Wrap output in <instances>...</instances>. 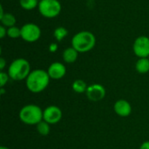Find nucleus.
<instances>
[{
  "label": "nucleus",
  "mask_w": 149,
  "mask_h": 149,
  "mask_svg": "<svg viewBox=\"0 0 149 149\" xmlns=\"http://www.w3.org/2000/svg\"><path fill=\"white\" fill-rule=\"evenodd\" d=\"M9 79H10V76L8 73L4 72H0V85H1V87H3L5 86V84L9 81Z\"/></svg>",
  "instance_id": "obj_20"
},
{
  "label": "nucleus",
  "mask_w": 149,
  "mask_h": 149,
  "mask_svg": "<svg viewBox=\"0 0 149 149\" xmlns=\"http://www.w3.org/2000/svg\"><path fill=\"white\" fill-rule=\"evenodd\" d=\"M47 72L51 79H60L66 73L65 66L60 62H53L48 67Z\"/></svg>",
  "instance_id": "obj_10"
},
{
  "label": "nucleus",
  "mask_w": 149,
  "mask_h": 149,
  "mask_svg": "<svg viewBox=\"0 0 149 149\" xmlns=\"http://www.w3.org/2000/svg\"><path fill=\"white\" fill-rule=\"evenodd\" d=\"M89 100L97 102L102 100L106 96V89L100 84H93L88 86L86 92Z\"/></svg>",
  "instance_id": "obj_9"
},
{
  "label": "nucleus",
  "mask_w": 149,
  "mask_h": 149,
  "mask_svg": "<svg viewBox=\"0 0 149 149\" xmlns=\"http://www.w3.org/2000/svg\"><path fill=\"white\" fill-rule=\"evenodd\" d=\"M39 0H19L20 6L26 10H34L38 6Z\"/></svg>",
  "instance_id": "obj_16"
},
{
  "label": "nucleus",
  "mask_w": 149,
  "mask_h": 149,
  "mask_svg": "<svg viewBox=\"0 0 149 149\" xmlns=\"http://www.w3.org/2000/svg\"><path fill=\"white\" fill-rule=\"evenodd\" d=\"M4 15V11L3 9V5H0V17H2Z\"/></svg>",
  "instance_id": "obj_25"
},
{
  "label": "nucleus",
  "mask_w": 149,
  "mask_h": 149,
  "mask_svg": "<svg viewBox=\"0 0 149 149\" xmlns=\"http://www.w3.org/2000/svg\"><path fill=\"white\" fill-rule=\"evenodd\" d=\"M38 9L43 17L46 18H53L59 15L62 6L58 0H40Z\"/></svg>",
  "instance_id": "obj_5"
},
{
  "label": "nucleus",
  "mask_w": 149,
  "mask_h": 149,
  "mask_svg": "<svg viewBox=\"0 0 149 149\" xmlns=\"http://www.w3.org/2000/svg\"><path fill=\"white\" fill-rule=\"evenodd\" d=\"M50 79L51 78L46 71L42 69L33 70L25 79L26 87L31 93H41L48 86Z\"/></svg>",
  "instance_id": "obj_1"
},
{
  "label": "nucleus",
  "mask_w": 149,
  "mask_h": 149,
  "mask_svg": "<svg viewBox=\"0 0 149 149\" xmlns=\"http://www.w3.org/2000/svg\"><path fill=\"white\" fill-rule=\"evenodd\" d=\"M62 111L57 106H49L44 110L43 120L46 121L50 125L58 123L62 119Z\"/></svg>",
  "instance_id": "obj_8"
},
{
  "label": "nucleus",
  "mask_w": 149,
  "mask_h": 149,
  "mask_svg": "<svg viewBox=\"0 0 149 149\" xmlns=\"http://www.w3.org/2000/svg\"><path fill=\"white\" fill-rule=\"evenodd\" d=\"M5 65H6V62H5V59L3 58H0V70L1 72L3 70V68L5 67Z\"/></svg>",
  "instance_id": "obj_23"
},
{
  "label": "nucleus",
  "mask_w": 149,
  "mask_h": 149,
  "mask_svg": "<svg viewBox=\"0 0 149 149\" xmlns=\"http://www.w3.org/2000/svg\"><path fill=\"white\" fill-rule=\"evenodd\" d=\"M88 86L86 85V83L82 80V79H76L73 83H72V90L77 93H86L87 90Z\"/></svg>",
  "instance_id": "obj_15"
},
{
  "label": "nucleus",
  "mask_w": 149,
  "mask_h": 149,
  "mask_svg": "<svg viewBox=\"0 0 149 149\" xmlns=\"http://www.w3.org/2000/svg\"><path fill=\"white\" fill-rule=\"evenodd\" d=\"M41 37V29L33 23H27L21 27V38L28 43L38 41Z\"/></svg>",
  "instance_id": "obj_6"
},
{
  "label": "nucleus",
  "mask_w": 149,
  "mask_h": 149,
  "mask_svg": "<svg viewBox=\"0 0 149 149\" xmlns=\"http://www.w3.org/2000/svg\"><path fill=\"white\" fill-rule=\"evenodd\" d=\"M0 91H1V94H3L4 93V90L3 89V87H1V90Z\"/></svg>",
  "instance_id": "obj_26"
},
{
  "label": "nucleus",
  "mask_w": 149,
  "mask_h": 149,
  "mask_svg": "<svg viewBox=\"0 0 149 149\" xmlns=\"http://www.w3.org/2000/svg\"><path fill=\"white\" fill-rule=\"evenodd\" d=\"M96 44L94 34L88 31H82L76 33L72 38V46L78 52H87L93 49Z\"/></svg>",
  "instance_id": "obj_2"
},
{
  "label": "nucleus",
  "mask_w": 149,
  "mask_h": 149,
  "mask_svg": "<svg viewBox=\"0 0 149 149\" xmlns=\"http://www.w3.org/2000/svg\"><path fill=\"white\" fill-rule=\"evenodd\" d=\"M67 35H68V31L66 28H65L63 26H59V27L56 28L53 31V37L55 38V39L57 41H61Z\"/></svg>",
  "instance_id": "obj_18"
},
{
  "label": "nucleus",
  "mask_w": 149,
  "mask_h": 149,
  "mask_svg": "<svg viewBox=\"0 0 149 149\" xmlns=\"http://www.w3.org/2000/svg\"><path fill=\"white\" fill-rule=\"evenodd\" d=\"M57 49H58V45H57L56 43H52V44H51L50 46H49V50H50V52H56Z\"/></svg>",
  "instance_id": "obj_22"
},
{
  "label": "nucleus",
  "mask_w": 149,
  "mask_h": 149,
  "mask_svg": "<svg viewBox=\"0 0 149 149\" xmlns=\"http://www.w3.org/2000/svg\"><path fill=\"white\" fill-rule=\"evenodd\" d=\"M78 55H79V52L72 46V47H68L66 48L64 52H63V54H62V57H63V59L65 63L67 64H72V63H74L77 58H78Z\"/></svg>",
  "instance_id": "obj_12"
},
{
  "label": "nucleus",
  "mask_w": 149,
  "mask_h": 149,
  "mask_svg": "<svg viewBox=\"0 0 149 149\" xmlns=\"http://www.w3.org/2000/svg\"><path fill=\"white\" fill-rule=\"evenodd\" d=\"M50 124L47 123L45 120L40 121L38 125H37V131L38 132V134L42 136H46L49 134L50 133Z\"/></svg>",
  "instance_id": "obj_17"
},
{
  "label": "nucleus",
  "mask_w": 149,
  "mask_h": 149,
  "mask_svg": "<svg viewBox=\"0 0 149 149\" xmlns=\"http://www.w3.org/2000/svg\"><path fill=\"white\" fill-rule=\"evenodd\" d=\"M0 21H1L2 25H3L4 27H8V28L14 26L17 22L15 16L9 12L4 13V15L2 17H0Z\"/></svg>",
  "instance_id": "obj_14"
},
{
  "label": "nucleus",
  "mask_w": 149,
  "mask_h": 149,
  "mask_svg": "<svg viewBox=\"0 0 149 149\" xmlns=\"http://www.w3.org/2000/svg\"><path fill=\"white\" fill-rule=\"evenodd\" d=\"M31 72V65L28 60L25 58H17L13 60L8 68V74L10 79L20 81L23 79H26Z\"/></svg>",
  "instance_id": "obj_3"
},
{
  "label": "nucleus",
  "mask_w": 149,
  "mask_h": 149,
  "mask_svg": "<svg viewBox=\"0 0 149 149\" xmlns=\"http://www.w3.org/2000/svg\"><path fill=\"white\" fill-rule=\"evenodd\" d=\"M44 111L37 106L33 104L26 105L23 107L19 112V119L20 120L26 125H38L40 121L43 120Z\"/></svg>",
  "instance_id": "obj_4"
},
{
  "label": "nucleus",
  "mask_w": 149,
  "mask_h": 149,
  "mask_svg": "<svg viewBox=\"0 0 149 149\" xmlns=\"http://www.w3.org/2000/svg\"></svg>",
  "instance_id": "obj_28"
},
{
  "label": "nucleus",
  "mask_w": 149,
  "mask_h": 149,
  "mask_svg": "<svg viewBox=\"0 0 149 149\" xmlns=\"http://www.w3.org/2000/svg\"><path fill=\"white\" fill-rule=\"evenodd\" d=\"M7 36L10 38H17L21 37V28L14 25L7 29Z\"/></svg>",
  "instance_id": "obj_19"
},
{
  "label": "nucleus",
  "mask_w": 149,
  "mask_h": 149,
  "mask_svg": "<svg viewBox=\"0 0 149 149\" xmlns=\"http://www.w3.org/2000/svg\"><path fill=\"white\" fill-rule=\"evenodd\" d=\"M134 54L139 58H149V38L147 36L138 37L133 45Z\"/></svg>",
  "instance_id": "obj_7"
},
{
  "label": "nucleus",
  "mask_w": 149,
  "mask_h": 149,
  "mask_svg": "<svg viewBox=\"0 0 149 149\" xmlns=\"http://www.w3.org/2000/svg\"><path fill=\"white\" fill-rule=\"evenodd\" d=\"M0 149H10V148H8L7 147H3V146H2V147H0Z\"/></svg>",
  "instance_id": "obj_27"
},
{
  "label": "nucleus",
  "mask_w": 149,
  "mask_h": 149,
  "mask_svg": "<svg viewBox=\"0 0 149 149\" xmlns=\"http://www.w3.org/2000/svg\"><path fill=\"white\" fill-rule=\"evenodd\" d=\"M114 112L120 117H127L132 113V107L126 100H119L114 103Z\"/></svg>",
  "instance_id": "obj_11"
},
{
  "label": "nucleus",
  "mask_w": 149,
  "mask_h": 149,
  "mask_svg": "<svg viewBox=\"0 0 149 149\" xmlns=\"http://www.w3.org/2000/svg\"><path fill=\"white\" fill-rule=\"evenodd\" d=\"M135 69L139 73L145 74L149 72V58H141L137 60L135 65Z\"/></svg>",
  "instance_id": "obj_13"
},
{
  "label": "nucleus",
  "mask_w": 149,
  "mask_h": 149,
  "mask_svg": "<svg viewBox=\"0 0 149 149\" xmlns=\"http://www.w3.org/2000/svg\"><path fill=\"white\" fill-rule=\"evenodd\" d=\"M5 36H7V29L3 25L0 26V38H3Z\"/></svg>",
  "instance_id": "obj_21"
},
{
  "label": "nucleus",
  "mask_w": 149,
  "mask_h": 149,
  "mask_svg": "<svg viewBox=\"0 0 149 149\" xmlns=\"http://www.w3.org/2000/svg\"><path fill=\"white\" fill-rule=\"evenodd\" d=\"M140 149H149V141L143 142V143L141 144Z\"/></svg>",
  "instance_id": "obj_24"
}]
</instances>
